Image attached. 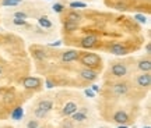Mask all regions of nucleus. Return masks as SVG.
<instances>
[{
    "instance_id": "34",
    "label": "nucleus",
    "mask_w": 151,
    "mask_h": 128,
    "mask_svg": "<svg viewBox=\"0 0 151 128\" xmlns=\"http://www.w3.org/2000/svg\"><path fill=\"white\" fill-rule=\"evenodd\" d=\"M46 84H48V88H52V82H50V81H48Z\"/></svg>"
},
{
    "instance_id": "8",
    "label": "nucleus",
    "mask_w": 151,
    "mask_h": 128,
    "mask_svg": "<svg viewBox=\"0 0 151 128\" xmlns=\"http://www.w3.org/2000/svg\"><path fill=\"white\" fill-rule=\"evenodd\" d=\"M129 92V85L124 84V82H119L116 85L113 86V93L118 96H122V95H126Z\"/></svg>"
},
{
    "instance_id": "38",
    "label": "nucleus",
    "mask_w": 151,
    "mask_h": 128,
    "mask_svg": "<svg viewBox=\"0 0 151 128\" xmlns=\"http://www.w3.org/2000/svg\"><path fill=\"white\" fill-rule=\"evenodd\" d=\"M146 128H150V127H146Z\"/></svg>"
},
{
    "instance_id": "25",
    "label": "nucleus",
    "mask_w": 151,
    "mask_h": 128,
    "mask_svg": "<svg viewBox=\"0 0 151 128\" xmlns=\"http://www.w3.org/2000/svg\"><path fill=\"white\" fill-rule=\"evenodd\" d=\"M134 18L137 20L139 22H141V24H144V22L147 21V18L144 16H141V14H137V16H134Z\"/></svg>"
},
{
    "instance_id": "10",
    "label": "nucleus",
    "mask_w": 151,
    "mask_h": 128,
    "mask_svg": "<svg viewBox=\"0 0 151 128\" xmlns=\"http://www.w3.org/2000/svg\"><path fill=\"white\" fill-rule=\"evenodd\" d=\"M76 112H77V105L74 102H67L65 105V107H63V114L65 116H71Z\"/></svg>"
},
{
    "instance_id": "32",
    "label": "nucleus",
    "mask_w": 151,
    "mask_h": 128,
    "mask_svg": "<svg viewBox=\"0 0 151 128\" xmlns=\"http://www.w3.org/2000/svg\"><path fill=\"white\" fill-rule=\"evenodd\" d=\"M92 91L98 92V91H99V86H98V85H92Z\"/></svg>"
},
{
    "instance_id": "35",
    "label": "nucleus",
    "mask_w": 151,
    "mask_h": 128,
    "mask_svg": "<svg viewBox=\"0 0 151 128\" xmlns=\"http://www.w3.org/2000/svg\"><path fill=\"white\" fill-rule=\"evenodd\" d=\"M119 128H129V127H126L124 124H122V125H119Z\"/></svg>"
},
{
    "instance_id": "11",
    "label": "nucleus",
    "mask_w": 151,
    "mask_h": 128,
    "mask_svg": "<svg viewBox=\"0 0 151 128\" xmlns=\"http://www.w3.org/2000/svg\"><path fill=\"white\" fill-rule=\"evenodd\" d=\"M111 53L116 54V56H124V54L127 53V50L122 45H113L112 48H111Z\"/></svg>"
},
{
    "instance_id": "1",
    "label": "nucleus",
    "mask_w": 151,
    "mask_h": 128,
    "mask_svg": "<svg viewBox=\"0 0 151 128\" xmlns=\"http://www.w3.org/2000/svg\"><path fill=\"white\" fill-rule=\"evenodd\" d=\"M81 63L84 64L87 68H94V67L101 64V59H99V56L94 53H86L81 57Z\"/></svg>"
},
{
    "instance_id": "18",
    "label": "nucleus",
    "mask_w": 151,
    "mask_h": 128,
    "mask_svg": "<svg viewBox=\"0 0 151 128\" xmlns=\"http://www.w3.org/2000/svg\"><path fill=\"white\" fill-rule=\"evenodd\" d=\"M65 29L67 32L74 31V29H77V24H76V22H71V21H67V20H66V22H65Z\"/></svg>"
},
{
    "instance_id": "15",
    "label": "nucleus",
    "mask_w": 151,
    "mask_h": 128,
    "mask_svg": "<svg viewBox=\"0 0 151 128\" xmlns=\"http://www.w3.org/2000/svg\"><path fill=\"white\" fill-rule=\"evenodd\" d=\"M38 22H39V25H41V27H43V28H50V27H52V22L49 21L46 17H41V18L38 20Z\"/></svg>"
},
{
    "instance_id": "12",
    "label": "nucleus",
    "mask_w": 151,
    "mask_h": 128,
    "mask_svg": "<svg viewBox=\"0 0 151 128\" xmlns=\"http://www.w3.org/2000/svg\"><path fill=\"white\" fill-rule=\"evenodd\" d=\"M38 107H39V109H42V110H45V112L48 113V112H50V110H52L53 103H52V100H42V102H39Z\"/></svg>"
},
{
    "instance_id": "14",
    "label": "nucleus",
    "mask_w": 151,
    "mask_h": 128,
    "mask_svg": "<svg viewBox=\"0 0 151 128\" xmlns=\"http://www.w3.org/2000/svg\"><path fill=\"white\" fill-rule=\"evenodd\" d=\"M71 117H73V120H74V121H84V120H87V114H86V113L78 112V110H77L76 113H73V114H71Z\"/></svg>"
},
{
    "instance_id": "2",
    "label": "nucleus",
    "mask_w": 151,
    "mask_h": 128,
    "mask_svg": "<svg viewBox=\"0 0 151 128\" xmlns=\"http://www.w3.org/2000/svg\"><path fill=\"white\" fill-rule=\"evenodd\" d=\"M22 85L27 89H38L41 86V80L37 77H27L22 80Z\"/></svg>"
},
{
    "instance_id": "6",
    "label": "nucleus",
    "mask_w": 151,
    "mask_h": 128,
    "mask_svg": "<svg viewBox=\"0 0 151 128\" xmlns=\"http://www.w3.org/2000/svg\"><path fill=\"white\" fill-rule=\"evenodd\" d=\"M97 42H98V38L95 36V35H88V36H86V38H83L81 39V46L83 48H88V49H91V48H94L95 45H97Z\"/></svg>"
},
{
    "instance_id": "17",
    "label": "nucleus",
    "mask_w": 151,
    "mask_h": 128,
    "mask_svg": "<svg viewBox=\"0 0 151 128\" xmlns=\"http://www.w3.org/2000/svg\"><path fill=\"white\" fill-rule=\"evenodd\" d=\"M11 117L14 118V120H21V117H22V109L21 107H16L14 112H13V114H11Z\"/></svg>"
},
{
    "instance_id": "20",
    "label": "nucleus",
    "mask_w": 151,
    "mask_h": 128,
    "mask_svg": "<svg viewBox=\"0 0 151 128\" xmlns=\"http://www.w3.org/2000/svg\"><path fill=\"white\" fill-rule=\"evenodd\" d=\"M46 114H48V113L45 112V110H42V109H39V107H37V109H35V116H37L38 118H43Z\"/></svg>"
},
{
    "instance_id": "3",
    "label": "nucleus",
    "mask_w": 151,
    "mask_h": 128,
    "mask_svg": "<svg viewBox=\"0 0 151 128\" xmlns=\"http://www.w3.org/2000/svg\"><path fill=\"white\" fill-rule=\"evenodd\" d=\"M111 71H112V74L115 75V77H119V78H120V77H124V75L127 74V67L122 63H116L112 65Z\"/></svg>"
},
{
    "instance_id": "21",
    "label": "nucleus",
    "mask_w": 151,
    "mask_h": 128,
    "mask_svg": "<svg viewBox=\"0 0 151 128\" xmlns=\"http://www.w3.org/2000/svg\"><path fill=\"white\" fill-rule=\"evenodd\" d=\"M34 56H35V59H38V60H42L46 57L45 52H42V50H35V52H34Z\"/></svg>"
},
{
    "instance_id": "36",
    "label": "nucleus",
    "mask_w": 151,
    "mask_h": 128,
    "mask_svg": "<svg viewBox=\"0 0 151 128\" xmlns=\"http://www.w3.org/2000/svg\"><path fill=\"white\" fill-rule=\"evenodd\" d=\"M0 75H1V68H0Z\"/></svg>"
},
{
    "instance_id": "33",
    "label": "nucleus",
    "mask_w": 151,
    "mask_h": 128,
    "mask_svg": "<svg viewBox=\"0 0 151 128\" xmlns=\"http://www.w3.org/2000/svg\"><path fill=\"white\" fill-rule=\"evenodd\" d=\"M60 42H55V43H50V46H59Z\"/></svg>"
},
{
    "instance_id": "24",
    "label": "nucleus",
    "mask_w": 151,
    "mask_h": 128,
    "mask_svg": "<svg viewBox=\"0 0 151 128\" xmlns=\"http://www.w3.org/2000/svg\"><path fill=\"white\" fill-rule=\"evenodd\" d=\"M16 18H20V20H27V14L25 13H21V11H17L16 14H14Z\"/></svg>"
},
{
    "instance_id": "29",
    "label": "nucleus",
    "mask_w": 151,
    "mask_h": 128,
    "mask_svg": "<svg viewBox=\"0 0 151 128\" xmlns=\"http://www.w3.org/2000/svg\"><path fill=\"white\" fill-rule=\"evenodd\" d=\"M116 9H118V10H126V4H124V3H118V4H116Z\"/></svg>"
},
{
    "instance_id": "28",
    "label": "nucleus",
    "mask_w": 151,
    "mask_h": 128,
    "mask_svg": "<svg viewBox=\"0 0 151 128\" xmlns=\"http://www.w3.org/2000/svg\"><path fill=\"white\" fill-rule=\"evenodd\" d=\"M63 128H73V124H71V121L66 120L65 123H63Z\"/></svg>"
},
{
    "instance_id": "30",
    "label": "nucleus",
    "mask_w": 151,
    "mask_h": 128,
    "mask_svg": "<svg viewBox=\"0 0 151 128\" xmlns=\"http://www.w3.org/2000/svg\"><path fill=\"white\" fill-rule=\"evenodd\" d=\"M86 95L90 96V97H94V96H95V93H94L92 91H90V89H86Z\"/></svg>"
},
{
    "instance_id": "5",
    "label": "nucleus",
    "mask_w": 151,
    "mask_h": 128,
    "mask_svg": "<svg viewBox=\"0 0 151 128\" xmlns=\"http://www.w3.org/2000/svg\"><path fill=\"white\" fill-rule=\"evenodd\" d=\"M113 121H115V123H118L119 125L126 124L127 121H129V116H127V113L123 112V110H118V112L113 114Z\"/></svg>"
},
{
    "instance_id": "4",
    "label": "nucleus",
    "mask_w": 151,
    "mask_h": 128,
    "mask_svg": "<svg viewBox=\"0 0 151 128\" xmlns=\"http://www.w3.org/2000/svg\"><path fill=\"white\" fill-rule=\"evenodd\" d=\"M136 82H137V85L140 86V88H147V86H150V84H151V75L148 74V73H143L141 75L137 77Z\"/></svg>"
},
{
    "instance_id": "27",
    "label": "nucleus",
    "mask_w": 151,
    "mask_h": 128,
    "mask_svg": "<svg viewBox=\"0 0 151 128\" xmlns=\"http://www.w3.org/2000/svg\"><path fill=\"white\" fill-rule=\"evenodd\" d=\"M14 24H16V25H25L27 22H25V20H20V18H14Z\"/></svg>"
},
{
    "instance_id": "16",
    "label": "nucleus",
    "mask_w": 151,
    "mask_h": 128,
    "mask_svg": "<svg viewBox=\"0 0 151 128\" xmlns=\"http://www.w3.org/2000/svg\"><path fill=\"white\" fill-rule=\"evenodd\" d=\"M80 14H77V13H74V11H73V13H70V14H69V16H67V21H71V22H76V24H77V22L80 21Z\"/></svg>"
},
{
    "instance_id": "13",
    "label": "nucleus",
    "mask_w": 151,
    "mask_h": 128,
    "mask_svg": "<svg viewBox=\"0 0 151 128\" xmlns=\"http://www.w3.org/2000/svg\"><path fill=\"white\" fill-rule=\"evenodd\" d=\"M139 68H140L143 73H150L151 61H150V60H141L140 63H139Z\"/></svg>"
},
{
    "instance_id": "39",
    "label": "nucleus",
    "mask_w": 151,
    "mask_h": 128,
    "mask_svg": "<svg viewBox=\"0 0 151 128\" xmlns=\"http://www.w3.org/2000/svg\"><path fill=\"white\" fill-rule=\"evenodd\" d=\"M101 128H105V127H101Z\"/></svg>"
},
{
    "instance_id": "7",
    "label": "nucleus",
    "mask_w": 151,
    "mask_h": 128,
    "mask_svg": "<svg viewBox=\"0 0 151 128\" xmlns=\"http://www.w3.org/2000/svg\"><path fill=\"white\" fill-rule=\"evenodd\" d=\"M80 57V53L77 50H69V52H65L62 54V60L65 63H69V61H74V60H78Z\"/></svg>"
},
{
    "instance_id": "19",
    "label": "nucleus",
    "mask_w": 151,
    "mask_h": 128,
    "mask_svg": "<svg viewBox=\"0 0 151 128\" xmlns=\"http://www.w3.org/2000/svg\"><path fill=\"white\" fill-rule=\"evenodd\" d=\"M21 3V0H3V6H18Z\"/></svg>"
},
{
    "instance_id": "26",
    "label": "nucleus",
    "mask_w": 151,
    "mask_h": 128,
    "mask_svg": "<svg viewBox=\"0 0 151 128\" xmlns=\"http://www.w3.org/2000/svg\"><path fill=\"white\" fill-rule=\"evenodd\" d=\"M39 125H38V121H28L27 124V128H38Z\"/></svg>"
},
{
    "instance_id": "23",
    "label": "nucleus",
    "mask_w": 151,
    "mask_h": 128,
    "mask_svg": "<svg viewBox=\"0 0 151 128\" xmlns=\"http://www.w3.org/2000/svg\"><path fill=\"white\" fill-rule=\"evenodd\" d=\"M52 9H53L55 13H62L65 7H63V4H60V3H56V4H53V7H52Z\"/></svg>"
},
{
    "instance_id": "31",
    "label": "nucleus",
    "mask_w": 151,
    "mask_h": 128,
    "mask_svg": "<svg viewBox=\"0 0 151 128\" xmlns=\"http://www.w3.org/2000/svg\"><path fill=\"white\" fill-rule=\"evenodd\" d=\"M146 50H147V53L150 54V52H151V45H150V43H147V46H146Z\"/></svg>"
},
{
    "instance_id": "37",
    "label": "nucleus",
    "mask_w": 151,
    "mask_h": 128,
    "mask_svg": "<svg viewBox=\"0 0 151 128\" xmlns=\"http://www.w3.org/2000/svg\"><path fill=\"white\" fill-rule=\"evenodd\" d=\"M38 128H42V127H38Z\"/></svg>"
},
{
    "instance_id": "22",
    "label": "nucleus",
    "mask_w": 151,
    "mask_h": 128,
    "mask_svg": "<svg viewBox=\"0 0 151 128\" xmlns=\"http://www.w3.org/2000/svg\"><path fill=\"white\" fill-rule=\"evenodd\" d=\"M86 3H81V1H73V3H70V7H73V9H76V7H80V9H84L86 7Z\"/></svg>"
},
{
    "instance_id": "9",
    "label": "nucleus",
    "mask_w": 151,
    "mask_h": 128,
    "mask_svg": "<svg viewBox=\"0 0 151 128\" xmlns=\"http://www.w3.org/2000/svg\"><path fill=\"white\" fill-rule=\"evenodd\" d=\"M80 75H81V78H83V80H86V81H94V80H95V78L98 77L97 73H95L94 70H91V68H84V70H81Z\"/></svg>"
}]
</instances>
